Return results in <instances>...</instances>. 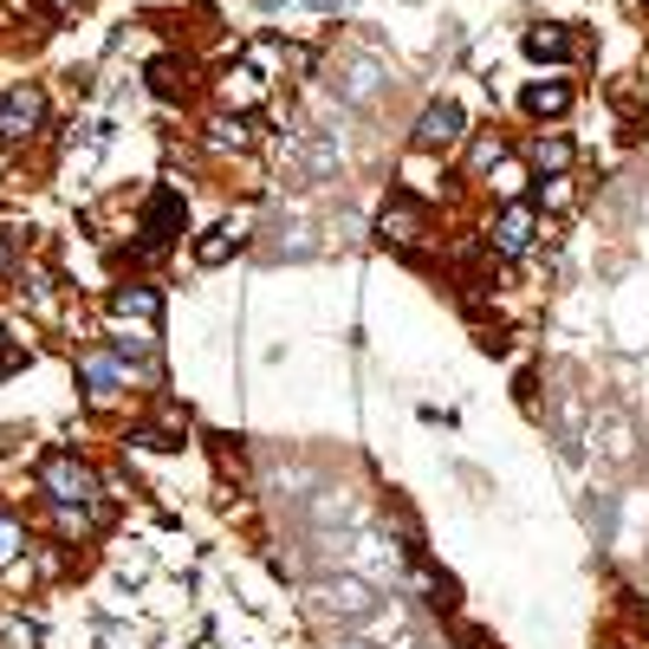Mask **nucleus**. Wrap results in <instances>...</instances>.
Here are the masks:
<instances>
[{
    "instance_id": "nucleus-11",
    "label": "nucleus",
    "mask_w": 649,
    "mask_h": 649,
    "mask_svg": "<svg viewBox=\"0 0 649 649\" xmlns=\"http://www.w3.org/2000/svg\"><path fill=\"white\" fill-rule=\"evenodd\" d=\"M325 598H332V611H338V617H371V604H377V598H371V591H364L357 578H338V584H332Z\"/></svg>"
},
{
    "instance_id": "nucleus-17",
    "label": "nucleus",
    "mask_w": 649,
    "mask_h": 649,
    "mask_svg": "<svg viewBox=\"0 0 649 649\" xmlns=\"http://www.w3.org/2000/svg\"><path fill=\"white\" fill-rule=\"evenodd\" d=\"M27 545V533H20V520L13 513H0V566H13V552Z\"/></svg>"
},
{
    "instance_id": "nucleus-5",
    "label": "nucleus",
    "mask_w": 649,
    "mask_h": 649,
    "mask_svg": "<svg viewBox=\"0 0 649 649\" xmlns=\"http://www.w3.org/2000/svg\"><path fill=\"white\" fill-rule=\"evenodd\" d=\"M377 234L383 240H396V247H416L422 234H429V208H422L416 195H390L377 215Z\"/></svg>"
},
{
    "instance_id": "nucleus-9",
    "label": "nucleus",
    "mask_w": 649,
    "mask_h": 649,
    "mask_svg": "<svg viewBox=\"0 0 649 649\" xmlns=\"http://www.w3.org/2000/svg\"><path fill=\"white\" fill-rule=\"evenodd\" d=\"M520 46H527V59H572L578 52V39L566 33V27H527Z\"/></svg>"
},
{
    "instance_id": "nucleus-20",
    "label": "nucleus",
    "mask_w": 649,
    "mask_h": 649,
    "mask_svg": "<svg viewBox=\"0 0 649 649\" xmlns=\"http://www.w3.org/2000/svg\"><path fill=\"white\" fill-rule=\"evenodd\" d=\"M500 195H520L527 189V169H513V163H507V169H500V183H494Z\"/></svg>"
},
{
    "instance_id": "nucleus-16",
    "label": "nucleus",
    "mask_w": 649,
    "mask_h": 649,
    "mask_svg": "<svg viewBox=\"0 0 649 649\" xmlns=\"http://www.w3.org/2000/svg\"><path fill=\"white\" fill-rule=\"evenodd\" d=\"M371 91H377V59H357L344 78V98H371Z\"/></svg>"
},
{
    "instance_id": "nucleus-22",
    "label": "nucleus",
    "mask_w": 649,
    "mask_h": 649,
    "mask_svg": "<svg viewBox=\"0 0 649 649\" xmlns=\"http://www.w3.org/2000/svg\"><path fill=\"white\" fill-rule=\"evenodd\" d=\"M0 273H7V247H0Z\"/></svg>"
},
{
    "instance_id": "nucleus-10",
    "label": "nucleus",
    "mask_w": 649,
    "mask_h": 649,
    "mask_svg": "<svg viewBox=\"0 0 649 649\" xmlns=\"http://www.w3.org/2000/svg\"><path fill=\"white\" fill-rule=\"evenodd\" d=\"M111 312H117V318H144V325H156V318H163V299H156L150 286H117Z\"/></svg>"
},
{
    "instance_id": "nucleus-18",
    "label": "nucleus",
    "mask_w": 649,
    "mask_h": 649,
    "mask_svg": "<svg viewBox=\"0 0 649 649\" xmlns=\"http://www.w3.org/2000/svg\"><path fill=\"white\" fill-rule=\"evenodd\" d=\"M156 344H150V332H117V357L130 364V357H150Z\"/></svg>"
},
{
    "instance_id": "nucleus-4",
    "label": "nucleus",
    "mask_w": 649,
    "mask_h": 649,
    "mask_svg": "<svg viewBox=\"0 0 649 649\" xmlns=\"http://www.w3.org/2000/svg\"><path fill=\"white\" fill-rule=\"evenodd\" d=\"M183 215H189V208H183V195L156 189L150 201H144V254H163V247L183 234Z\"/></svg>"
},
{
    "instance_id": "nucleus-21",
    "label": "nucleus",
    "mask_w": 649,
    "mask_h": 649,
    "mask_svg": "<svg viewBox=\"0 0 649 649\" xmlns=\"http://www.w3.org/2000/svg\"><path fill=\"white\" fill-rule=\"evenodd\" d=\"M338 649H377V643H364V637H344V643Z\"/></svg>"
},
{
    "instance_id": "nucleus-14",
    "label": "nucleus",
    "mask_w": 649,
    "mask_h": 649,
    "mask_svg": "<svg viewBox=\"0 0 649 649\" xmlns=\"http://www.w3.org/2000/svg\"><path fill=\"white\" fill-rule=\"evenodd\" d=\"M566 163H572V144H566V137H539V144H533V169H539V176H545V169L559 176Z\"/></svg>"
},
{
    "instance_id": "nucleus-3",
    "label": "nucleus",
    "mask_w": 649,
    "mask_h": 649,
    "mask_svg": "<svg viewBox=\"0 0 649 649\" xmlns=\"http://www.w3.org/2000/svg\"><path fill=\"white\" fill-rule=\"evenodd\" d=\"M461 137H468V117H461L455 98H435V105L416 117V130H410L416 156H449V150H461Z\"/></svg>"
},
{
    "instance_id": "nucleus-15",
    "label": "nucleus",
    "mask_w": 649,
    "mask_h": 649,
    "mask_svg": "<svg viewBox=\"0 0 649 649\" xmlns=\"http://www.w3.org/2000/svg\"><path fill=\"white\" fill-rule=\"evenodd\" d=\"M150 85H156V98H189V78H176V59H156Z\"/></svg>"
},
{
    "instance_id": "nucleus-6",
    "label": "nucleus",
    "mask_w": 649,
    "mask_h": 649,
    "mask_svg": "<svg viewBox=\"0 0 649 649\" xmlns=\"http://www.w3.org/2000/svg\"><path fill=\"white\" fill-rule=\"evenodd\" d=\"M533 234H539L533 201H507V208H500V222L488 228V247H494V254H527V247H533Z\"/></svg>"
},
{
    "instance_id": "nucleus-1",
    "label": "nucleus",
    "mask_w": 649,
    "mask_h": 649,
    "mask_svg": "<svg viewBox=\"0 0 649 649\" xmlns=\"http://www.w3.org/2000/svg\"><path fill=\"white\" fill-rule=\"evenodd\" d=\"M39 494L52 500V507H66V500H98V474H91V461L66 455V449H52V455L39 461Z\"/></svg>"
},
{
    "instance_id": "nucleus-2",
    "label": "nucleus",
    "mask_w": 649,
    "mask_h": 649,
    "mask_svg": "<svg viewBox=\"0 0 649 649\" xmlns=\"http://www.w3.org/2000/svg\"><path fill=\"white\" fill-rule=\"evenodd\" d=\"M39 124H46V91H39V85H13V91L0 98V150L33 144Z\"/></svg>"
},
{
    "instance_id": "nucleus-12",
    "label": "nucleus",
    "mask_w": 649,
    "mask_h": 649,
    "mask_svg": "<svg viewBox=\"0 0 649 649\" xmlns=\"http://www.w3.org/2000/svg\"><path fill=\"white\" fill-rule=\"evenodd\" d=\"M234 247H240V234H234L228 222H222V228H208L201 240H195V260H201V267H222Z\"/></svg>"
},
{
    "instance_id": "nucleus-19",
    "label": "nucleus",
    "mask_w": 649,
    "mask_h": 649,
    "mask_svg": "<svg viewBox=\"0 0 649 649\" xmlns=\"http://www.w3.org/2000/svg\"><path fill=\"white\" fill-rule=\"evenodd\" d=\"M500 156H507V144H500V137H481V144H474V169H494Z\"/></svg>"
},
{
    "instance_id": "nucleus-7",
    "label": "nucleus",
    "mask_w": 649,
    "mask_h": 649,
    "mask_svg": "<svg viewBox=\"0 0 649 649\" xmlns=\"http://www.w3.org/2000/svg\"><path fill=\"white\" fill-rule=\"evenodd\" d=\"M78 377H85V396L91 403H111L117 390H124V357L117 351H85L78 357Z\"/></svg>"
},
{
    "instance_id": "nucleus-13",
    "label": "nucleus",
    "mask_w": 649,
    "mask_h": 649,
    "mask_svg": "<svg viewBox=\"0 0 649 649\" xmlns=\"http://www.w3.org/2000/svg\"><path fill=\"white\" fill-rule=\"evenodd\" d=\"M208 144H215V150H247V144H254V124H247V117H215V124H208Z\"/></svg>"
},
{
    "instance_id": "nucleus-8",
    "label": "nucleus",
    "mask_w": 649,
    "mask_h": 649,
    "mask_svg": "<svg viewBox=\"0 0 649 649\" xmlns=\"http://www.w3.org/2000/svg\"><path fill=\"white\" fill-rule=\"evenodd\" d=\"M520 105H527L533 117H566L572 111V85H566V78H539V85L520 91Z\"/></svg>"
}]
</instances>
